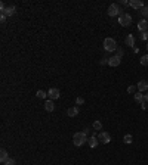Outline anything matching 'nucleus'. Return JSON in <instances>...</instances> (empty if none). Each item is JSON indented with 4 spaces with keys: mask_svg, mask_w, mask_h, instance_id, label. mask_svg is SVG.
Returning a JSON list of instances; mask_svg holds the SVG:
<instances>
[{
    "mask_svg": "<svg viewBox=\"0 0 148 165\" xmlns=\"http://www.w3.org/2000/svg\"><path fill=\"white\" fill-rule=\"evenodd\" d=\"M147 21H148V19H147Z\"/></svg>",
    "mask_w": 148,
    "mask_h": 165,
    "instance_id": "35",
    "label": "nucleus"
},
{
    "mask_svg": "<svg viewBox=\"0 0 148 165\" xmlns=\"http://www.w3.org/2000/svg\"><path fill=\"white\" fill-rule=\"evenodd\" d=\"M147 49H148V43H147Z\"/></svg>",
    "mask_w": 148,
    "mask_h": 165,
    "instance_id": "34",
    "label": "nucleus"
},
{
    "mask_svg": "<svg viewBox=\"0 0 148 165\" xmlns=\"http://www.w3.org/2000/svg\"><path fill=\"white\" fill-rule=\"evenodd\" d=\"M120 62H121V59H120L119 56H113V58L108 59V65H110V66H119Z\"/></svg>",
    "mask_w": 148,
    "mask_h": 165,
    "instance_id": "12",
    "label": "nucleus"
},
{
    "mask_svg": "<svg viewBox=\"0 0 148 165\" xmlns=\"http://www.w3.org/2000/svg\"><path fill=\"white\" fill-rule=\"evenodd\" d=\"M121 5H123V6H127L129 2H126V0H121Z\"/></svg>",
    "mask_w": 148,
    "mask_h": 165,
    "instance_id": "33",
    "label": "nucleus"
},
{
    "mask_svg": "<svg viewBox=\"0 0 148 165\" xmlns=\"http://www.w3.org/2000/svg\"><path fill=\"white\" fill-rule=\"evenodd\" d=\"M3 165H15V159H12V158H9V159H7Z\"/></svg>",
    "mask_w": 148,
    "mask_h": 165,
    "instance_id": "27",
    "label": "nucleus"
},
{
    "mask_svg": "<svg viewBox=\"0 0 148 165\" xmlns=\"http://www.w3.org/2000/svg\"><path fill=\"white\" fill-rule=\"evenodd\" d=\"M129 6L133 7V9H139V11H141L142 7H144V2H142V0H130Z\"/></svg>",
    "mask_w": 148,
    "mask_h": 165,
    "instance_id": "7",
    "label": "nucleus"
},
{
    "mask_svg": "<svg viewBox=\"0 0 148 165\" xmlns=\"http://www.w3.org/2000/svg\"><path fill=\"white\" fill-rule=\"evenodd\" d=\"M48 96H49V99H50V100H56V99H59L61 93H59V90H58V89L52 87V89L48 91Z\"/></svg>",
    "mask_w": 148,
    "mask_h": 165,
    "instance_id": "6",
    "label": "nucleus"
},
{
    "mask_svg": "<svg viewBox=\"0 0 148 165\" xmlns=\"http://www.w3.org/2000/svg\"><path fill=\"white\" fill-rule=\"evenodd\" d=\"M125 41H126V44H127L129 47H133V46H135V37L132 36V34H129Z\"/></svg>",
    "mask_w": 148,
    "mask_h": 165,
    "instance_id": "16",
    "label": "nucleus"
},
{
    "mask_svg": "<svg viewBox=\"0 0 148 165\" xmlns=\"http://www.w3.org/2000/svg\"><path fill=\"white\" fill-rule=\"evenodd\" d=\"M119 24L121 25V27H129V25L132 24V16H130L129 13H121L119 16Z\"/></svg>",
    "mask_w": 148,
    "mask_h": 165,
    "instance_id": "3",
    "label": "nucleus"
},
{
    "mask_svg": "<svg viewBox=\"0 0 148 165\" xmlns=\"http://www.w3.org/2000/svg\"><path fill=\"white\" fill-rule=\"evenodd\" d=\"M45 109L48 111V112H52V111H54L55 109V103H54V100H46L45 102Z\"/></svg>",
    "mask_w": 148,
    "mask_h": 165,
    "instance_id": "14",
    "label": "nucleus"
},
{
    "mask_svg": "<svg viewBox=\"0 0 148 165\" xmlns=\"http://www.w3.org/2000/svg\"><path fill=\"white\" fill-rule=\"evenodd\" d=\"M96 137H98V140H99L101 143H110V142H111V136H110L107 131H101Z\"/></svg>",
    "mask_w": 148,
    "mask_h": 165,
    "instance_id": "5",
    "label": "nucleus"
},
{
    "mask_svg": "<svg viewBox=\"0 0 148 165\" xmlns=\"http://www.w3.org/2000/svg\"><path fill=\"white\" fill-rule=\"evenodd\" d=\"M99 64H101V65H105V64H108V60H107V59H102Z\"/></svg>",
    "mask_w": 148,
    "mask_h": 165,
    "instance_id": "30",
    "label": "nucleus"
},
{
    "mask_svg": "<svg viewBox=\"0 0 148 165\" xmlns=\"http://www.w3.org/2000/svg\"><path fill=\"white\" fill-rule=\"evenodd\" d=\"M93 130H102V123L101 121H95L93 123Z\"/></svg>",
    "mask_w": 148,
    "mask_h": 165,
    "instance_id": "21",
    "label": "nucleus"
},
{
    "mask_svg": "<svg viewBox=\"0 0 148 165\" xmlns=\"http://www.w3.org/2000/svg\"><path fill=\"white\" fill-rule=\"evenodd\" d=\"M79 112H80V109H79V108H77V106H73V108H68L67 115L73 118V117H77V115H79Z\"/></svg>",
    "mask_w": 148,
    "mask_h": 165,
    "instance_id": "13",
    "label": "nucleus"
},
{
    "mask_svg": "<svg viewBox=\"0 0 148 165\" xmlns=\"http://www.w3.org/2000/svg\"><path fill=\"white\" fill-rule=\"evenodd\" d=\"M15 11H16V7H15L13 5L6 6V9H5V11H2V15H5L6 18H7V16H12V15L15 13Z\"/></svg>",
    "mask_w": 148,
    "mask_h": 165,
    "instance_id": "8",
    "label": "nucleus"
},
{
    "mask_svg": "<svg viewBox=\"0 0 148 165\" xmlns=\"http://www.w3.org/2000/svg\"><path fill=\"white\" fill-rule=\"evenodd\" d=\"M141 38H142V40H148V31H145V32L141 34Z\"/></svg>",
    "mask_w": 148,
    "mask_h": 165,
    "instance_id": "28",
    "label": "nucleus"
},
{
    "mask_svg": "<svg viewBox=\"0 0 148 165\" xmlns=\"http://www.w3.org/2000/svg\"><path fill=\"white\" fill-rule=\"evenodd\" d=\"M136 91H138L136 85H129V87H127V93H130V94H135Z\"/></svg>",
    "mask_w": 148,
    "mask_h": 165,
    "instance_id": "20",
    "label": "nucleus"
},
{
    "mask_svg": "<svg viewBox=\"0 0 148 165\" xmlns=\"http://www.w3.org/2000/svg\"><path fill=\"white\" fill-rule=\"evenodd\" d=\"M141 15L144 16V18H148V6H144L141 9Z\"/></svg>",
    "mask_w": 148,
    "mask_h": 165,
    "instance_id": "23",
    "label": "nucleus"
},
{
    "mask_svg": "<svg viewBox=\"0 0 148 165\" xmlns=\"http://www.w3.org/2000/svg\"><path fill=\"white\" fill-rule=\"evenodd\" d=\"M138 30L141 31V32H145V31H148V21H147V19H142V21H139V24H138Z\"/></svg>",
    "mask_w": 148,
    "mask_h": 165,
    "instance_id": "11",
    "label": "nucleus"
},
{
    "mask_svg": "<svg viewBox=\"0 0 148 165\" xmlns=\"http://www.w3.org/2000/svg\"><path fill=\"white\" fill-rule=\"evenodd\" d=\"M147 105H148V103L144 102V103H141V108H142V109H147Z\"/></svg>",
    "mask_w": 148,
    "mask_h": 165,
    "instance_id": "31",
    "label": "nucleus"
},
{
    "mask_svg": "<svg viewBox=\"0 0 148 165\" xmlns=\"http://www.w3.org/2000/svg\"><path fill=\"white\" fill-rule=\"evenodd\" d=\"M36 96L39 97V99H45L46 96H48V93H45L43 90H37V93H36Z\"/></svg>",
    "mask_w": 148,
    "mask_h": 165,
    "instance_id": "19",
    "label": "nucleus"
},
{
    "mask_svg": "<svg viewBox=\"0 0 148 165\" xmlns=\"http://www.w3.org/2000/svg\"><path fill=\"white\" fill-rule=\"evenodd\" d=\"M116 52H117V53H116V56H119L120 59L123 58V55H125V52H123V49H120V47H119V49H117Z\"/></svg>",
    "mask_w": 148,
    "mask_h": 165,
    "instance_id": "24",
    "label": "nucleus"
},
{
    "mask_svg": "<svg viewBox=\"0 0 148 165\" xmlns=\"http://www.w3.org/2000/svg\"><path fill=\"white\" fill-rule=\"evenodd\" d=\"M104 49H105L107 52H114L119 49L117 46V41L114 38H111V37H107V38H104Z\"/></svg>",
    "mask_w": 148,
    "mask_h": 165,
    "instance_id": "2",
    "label": "nucleus"
},
{
    "mask_svg": "<svg viewBox=\"0 0 148 165\" xmlns=\"http://www.w3.org/2000/svg\"><path fill=\"white\" fill-rule=\"evenodd\" d=\"M76 103H77V105H79V106H80V105H83V103H84V99L79 96V97H77V99H76Z\"/></svg>",
    "mask_w": 148,
    "mask_h": 165,
    "instance_id": "25",
    "label": "nucleus"
},
{
    "mask_svg": "<svg viewBox=\"0 0 148 165\" xmlns=\"http://www.w3.org/2000/svg\"><path fill=\"white\" fill-rule=\"evenodd\" d=\"M123 142L126 143V144H130L133 142V137H132V134H126L125 137H123Z\"/></svg>",
    "mask_w": 148,
    "mask_h": 165,
    "instance_id": "18",
    "label": "nucleus"
},
{
    "mask_svg": "<svg viewBox=\"0 0 148 165\" xmlns=\"http://www.w3.org/2000/svg\"><path fill=\"white\" fill-rule=\"evenodd\" d=\"M98 143H99V140H98V137L95 136V134H93V136H90V137L88 138V144L92 147V149H93V147H96V146H98Z\"/></svg>",
    "mask_w": 148,
    "mask_h": 165,
    "instance_id": "9",
    "label": "nucleus"
},
{
    "mask_svg": "<svg viewBox=\"0 0 148 165\" xmlns=\"http://www.w3.org/2000/svg\"><path fill=\"white\" fill-rule=\"evenodd\" d=\"M5 21H6V16H5V15H0V22L5 24Z\"/></svg>",
    "mask_w": 148,
    "mask_h": 165,
    "instance_id": "29",
    "label": "nucleus"
},
{
    "mask_svg": "<svg viewBox=\"0 0 148 165\" xmlns=\"http://www.w3.org/2000/svg\"><path fill=\"white\" fill-rule=\"evenodd\" d=\"M135 100L138 103H144V94H141V91H136L135 93Z\"/></svg>",
    "mask_w": 148,
    "mask_h": 165,
    "instance_id": "17",
    "label": "nucleus"
},
{
    "mask_svg": "<svg viewBox=\"0 0 148 165\" xmlns=\"http://www.w3.org/2000/svg\"><path fill=\"white\" fill-rule=\"evenodd\" d=\"M7 159H9V155H7V150L6 149H2L0 150V162L5 164Z\"/></svg>",
    "mask_w": 148,
    "mask_h": 165,
    "instance_id": "15",
    "label": "nucleus"
},
{
    "mask_svg": "<svg viewBox=\"0 0 148 165\" xmlns=\"http://www.w3.org/2000/svg\"><path fill=\"white\" fill-rule=\"evenodd\" d=\"M144 102H145V103H148V93L144 96Z\"/></svg>",
    "mask_w": 148,
    "mask_h": 165,
    "instance_id": "32",
    "label": "nucleus"
},
{
    "mask_svg": "<svg viewBox=\"0 0 148 165\" xmlns=\"http://www.w3.org/2000/svg\"><path fill=\"white\" fill-rule=\"evenodd\" d=\"M121 11H120V7H119V5H116V3H113V5H110V7H108V15L110 16H120L121 13H120Z\"/></svg>",
    "mask_w": 148,
    "mask_h": 165,
    "instance_id": "4",
    "label": "nucleus"
},
{
    "mask_svg": "<svg viewBox=\"0 0 148 165\" xmlns=\"http://www.w3.org/2000/svg\"><path fill=\"white\" fill-rule=\"evenodd\" d=\"M139 62H141V65H144V66H147V65H148V55H145V56H142V58H141V60H139Z\"/></svg>",
    "mask_w": 148,
    "mask_h": 165,
    "instance_id": "22",
    "label": "nucleus"
},
{
    "mask_svg": "<svg viewBox=\"0 0 148 165\" xmlns=\"http://www.w3.org/2000/svg\"><path fill=\"white\" fill-rule=\"evenodd\" d=\"M88 136H86L83 131H79V133H76L74 136H73V142H74V146H77V147H80V146H83L84 143H88Z\"/></svg>",
    "mask_w": 148,
    "mask_h": 165,
    "instance_id": "1",
    "label": "nucleus"
},
{
    "mask_svg": "<svg viewBox=\"0 0 148 165\" xmlns=\"http://www.w3.org/2000/svg\"><path fill=\"white\" fill-rule=\"evenodd\" d=\"M83 133H84L86 136H88V137H90V136H93V134H90V128H89V127H86V128L83 130Z\"/></svg>",
    "mask_w": 148,
    "mask_h": 165,
    "instance_id": "26",
    "label": "nucleus"
},
{
    "mask_svg": "<svg viewBox=\"0 0 148 165\" xmlns=\"http://www.w3.org/2000/svg\"><path fill=\"white\" fill-rule=\"evenodd\" d=\"M136 87H138V91H147L148 90V83L145 81V80H141L138 84H136Z\"/></svg>",
    "mask_w": 148,
    "mask_h": 165,
    "instance_id": "10",
    "label": "nucleus"
}]
</instances>
